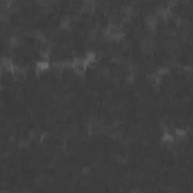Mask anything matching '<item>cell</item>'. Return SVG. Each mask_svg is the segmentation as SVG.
I'll list each match as a JSON object with an SVG mask.
<instances>
[]
</instances>
